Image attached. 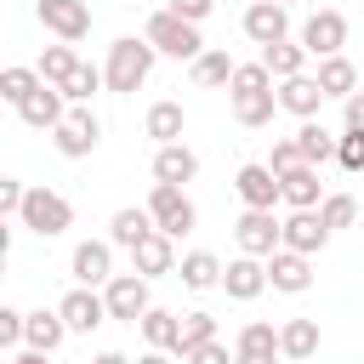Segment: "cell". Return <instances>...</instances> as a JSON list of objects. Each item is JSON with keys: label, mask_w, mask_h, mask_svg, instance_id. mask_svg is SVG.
Returning a JSON list of instances; mask_svg holds the SVG:
<instances>
[{"label": "cell", "mask_w": 364, "mask_h": 364, "mask_svg": "<svg viewBox=\"0 0 364 364\" xmlns=\"http://www.w3.org/2000/svg\"><path fill=\"white\" fill-rule=\"evenodd\" d=\"M154 228H159V222H154V210H148V205H125V210H114L108 239H114V245H125V250H136Z\"/></svg>", "instance_id": "24"}, {"label": "cell", "mask_w": 364, "mask_h": 364, "mask_svg": "<svg viewBox=\"0 0 364 364\" xmlns=\"http://www.w3.org/2000/svg\"><path fill=\"white\" fill-rule=\"evenodd\" d=\"M97 142H102V119H97L85 102H74V108H68V119L51 131V148H57L63 159H91V154H97Z\"/></svg>", "instance_id": "5"}, {"label": "cell", "mask_w": 364, "mask_h": 364, "mask_svg": "<svg viewBox=\"0 0 364 364\" xmlns=\"http://www.w3.org/2000/svg\"><path fill=\"white\" fill-rule=\"evenodd\" d=\"M40 85H46V80H40V68H23V63H11V68L0 74V97H6L11 108H23V102H28Z\"/></svg>", "instance_id": "34"}, {"label": "cell", "mask_w": 364, "mask_h": 364, "mask_svg": "<svg viewBox=\"0 0 364 364\" xmlns=\"http://www.w3.org/2000/svg\"><path fill=\"white\" fill-rule=\"evenodd\" d=\"M262 63H267L273 80L307 74V46H301V40H273V46H262Z\"/></svg>", "instance_id": "29"}, {"label": "cell", "mask_w": 364, "mask_h": 364, "mask_svg": "<svg viewBox=\"0 0 364 364\" xmlns=\"http://www.w3.org/2000/svg\"><path fill=\"white\" fill-rule=\"evenodd\" d=\"M17 222H23L28 233H40V239H57V233H68V228H74V205H68L57 188H28V199H23V210H17Z\"/></svg>", "instance_id": "4"}, {"label": "cell", "mask_w": 364, "mask_h": 364, "mask_svg": "<svg viewBox=\"0 0 364 364\" xmlns=\"http://www.w3.org/2000/svg\"><path fill=\"white\" fill-rule=\"evenodd\" d=\"M233 188H239L245 210H273V205L284 199V182H279V171H273L267 159H256V165H239Z\"/></svg>", "instance_id": "10"}, {"label": "cell", "mask_w": 364, "mask_h": 364, "mask_svg": "<svg viewBox=\"0 0 364 364\" xmlns=\"http://www.w3.org/2000/svg\"><path fill=\"white\" fill-rule=\"evenodd\" d=\"M199 176V154L188 148V142H165V148H154V182H176V188H188Z\"/></svg>", "instance_id": "20"}, {"label": "cell", "mask_w": 364, "mask_h": 364, "mask_svg": "<svg viewBox=\"0 0 364 364\" xmlns=\"http://www.w3.org/2000/svg\"><path fill=\"white\" fill-rule=\"evenodd\" d=\"M233 353H239V358H284V353H279V330H273L267 318H250V324L233 336Z\"/></svg>", "instance_id": "28"}, {"label": "cell", "mask_w": 364, "mask_h": 364, "mask_svg": "<svg viewBox=\"0 0 364 364\" xmlns=\"http://www.w3.org/2000/svg\"><path fill=\"white\" fill-rule=\"evenodd\" d=\"M182 364H239V353H228V341L216 336V341H205V347H193Z\"/></svg>", "instance_id": "42"}, {"label": "cell", "mask_w": 364, "mask_h": 364, "mask_svg": "<svg viewBox=\"0 0 364 364\" xmlns=\"http://www.w3.org/2000/svg\"><path fill=\"white\" fill-rule=\"evenodd\" d=\"M318 85H324V97H341V102H347V97L364 85V74L336 51V57H318Z\"/></svg>", "instance_id": "25"}, {"label": "cell", "mask_w": 364, "mask_h": 364, "mask_svg": "<svg viewBox=\"0 0 364 364\" xmlns=\"http://www.w3.org/2000/svg\"><path fill=\"white\" fill-rule=\"evenodd\" d=\"M279 353L284 358H313L318 353V318H284L279 324Z\"/></svg>", "instance_id": "31"}, {"label": "cell", "mask_w": 364, "mask_h": 364, "mask_svg": "<svg viewBox=\"0 0 364 364\" xmlns=\"http://www.w3.org/2000/svg\"><path fill=\"white\" fill-rule=\"evenodd\" d=\"M296 142H301V159H307V165H324V159H336V136H330L318 119H301Z\"/></svg>", "instance_id": "35"}, {"label": "cell", "mask_w": 364, "mask_h": 364, "mask_svg": "<svg viewBox=\"0 0 364 364\" xmlns=\"http://www.w3.org/2000/svg\"><path fill=\"white\" fill-rule=\"evenodd\" d=\"M154 40H136V34H125V40H114L108 46V63H102V80H108V91H136V85H148V74H154Z\"/></svg>", "instance_id": "2"}, {"label": "cell", "mask_w": 364, "mask_h": 364, "mask_svg": "<svg viewBox=\"0 0 364 364\" xmlns=\"http://www.w3.org/2000/svg\"><path fill=\"white\" fill-rule=\"evenodd\" d=\"M34 68H40V80H46V85H68V80H74V68H80V57H74V46L63 40V46H46Z\"/></svg>", "instance_id": "33"}, {"label": "cell", "mask_w": 364, "mask_h": 364, "mask_svg": "<svg viewBox=\"0 0 364 364\" xmlns=\"http://www.w3.org/2000/svg\"><path fill=\"white\" fill-rule=\"evenodd\" d=\"M23 199H28V188H23L17 176H0V216H17Z\"/></svg>", "instance_id": "43"}, {"label": "cell", "mask_w": 364, "mask_h": 364, "mask_svg": "<svg viewBox=\"0 0 364 364\" xmlns=\"http://www.w3.org/2000/svg\"><path fill=\"white\" fill-rule=\"evenodd\" d=\"M136 330H142V341H148V347H165V353H176V341H182V313L148 307V313L136 318Z\"/></svg>", "instance_id": "27"}, {"label": "cell", "mask_w": 364, "mask_h": 364, "mask_svg": "<svg viewBox=\"0 0 364 364\" xmlns=\"http://www.w3.org/2000/svg\"><path fill=\"white\" fill-rule=\"evenodd\" d=\"M347 131H364V85L347 97Z\"/></svg>", "instance_id": "45"}, {"label": "cell", "mask_w": 364, "mask_h": 364, "mask_svg": "<svg viewBox=\"0 0 364 364\" xmlns=\"http://www.w3.org/2000/svg\"><path fill=\"white\" fill-rule=\"evenodd\" d=\"M267 165H273L279 176H284V171H296V165H307V159H301V142H296V136H279V142H273V154H267Z\"/></svg>", "instance_id": "40"}, {"label": "cell", "mask_w": 364, "mask_h": 364, "mask_svg": "<svg viewBox=\"0 0 364 364\" xmlns=\"http://www.w3.org/2000/svg\"><path fill=\"white\" fill-rule=\"evenodd\" d=\"M233 239H239V250L245 256H273L279 245H284V222L273 216V210H245L239 222H233Z\"/></svg>", "instance_id": "7"}, {"label": "cell", "mask_w": 364, "mask_h": 364, "mask_svg": "<svg viewBox=\"0 0 364 364\" xmlns=\"http://www.w3.org/2000/svg\"><path fill=\"white\" fill-rule=\"evenodd\" d=\"M171 358H176V353H165V347H148V353H142L136 364H171Z\"/></svg>", "instance_id": "47"}, {"label": "cell", "mask_w": 364, "mask_h": 364, "mask_svg": "<svg viewBox=\"0 0 364 364\" xmlns=\"http://www.w3.org/2000/svg\"><path fill=\"white\" fill-rule=\"evenodd\" d=\"M301 46H307V57H336V51L347 46V17H341L336 6H318V11L301 23Z\"/></svg>", "instance_id": "12"}, {"label": "cell", "mask_w": 364, "mask_h": 364, "mask_svg": "<svg viewBox=\"0 0 364 364\" xmlns=\"http://www.w3.org/2000/svg\"><path fill=\"white\" fill-rule=\"evenodd\" d=\"M336 159H341V171H364V131H341L336 136Z\"/></svg>", "instance_id": "39"}, {"label": "cell", "mask_w": 364, "mask_h": 364, "mask_svg": "<svg viewBox=\"0 0 364 364\" xmlns=\"http://www.w3.org/2000/svg\"><path fill=\"white\" fill-rule=\"evenodd\" d=\"M142 125H148V136L165 148V142H182L188 114H182V102H171V97H165V102H154V108H148V119H142Z\"/></svg>", "instance_id": "32"}, {"label": "cell", "mask_w": 364, "mask_h": 364, "mask_svg": "<svg viewBox=\"0 0 364 364\" xmlns=\"http://www.w3.org/2000/svg\"><path fill=\"white\" fill-rule=\"evenodd\" d=\"M216 341V313H182V341H176V358H188L193 347Z\"/></svg>", "instance_id": "36"}, {"label": "cell", "mask_w": 364, "mask_h": 364, "mask_svg": "<svg viewBox=\"0 0 364 364\" xmlns=\"http://www.w3.org/2000/svg\"><path fill=\"white\" fill-rule=\"evenodd\" d=\"M176 279H182L188 290H222V262H216L210 250H188V256L176 262Z\"/></svg>", "instance_id": "26"}, {"label": "cell", "mask_w": 364, "mask_h": 364, "mask_svg": "<svg viewBox=\"0 0 364 364\" xmlns=\"http://www.w3.org/2000/svg\"><path fill=\"white\" fill-rule=\"evenodd\" d=\"M102 296H108V318H119V324H136L154 301H148V279L131 267V273H114L108 284H102Z\"/></svg>", "instance_id": "8"}, {"label": "cell", "mask_w": 364, "mask_h": 364, "mask_svg": "<svg viewBox=\"0 0 364 364\" xmlns=\"http://www.w3.org/2000/svg\"><path fill=\"white\" fill-rule=\"evenodd\" d=\"M245 40H256V46H273V40H290V11H284V0H256V6H245Z\"/></svg>", "instance_id": "13"}, {"label": "cell", "mask_w": 364, "mask_h": 364, "mask_svg": "<svg viewBox=\"0 0 364 364\" xmlns=\"http://www.w3.org/2000/svg\"><path fill=\"white\" fill-rule=\"evenodd\" d=\"M46 358H51V353H40V347H17L6 364H46Z\"/></svg>", "instance_id": "46"}, {"label": "cell", "mask_w": 364, "mask_h": 364, "mask_svg": "<svg viewBox=\"0 0 364 364\" xmlns=\"http://www.w3.org/2000/svg\"><path fill=\"white\" fill-rule=\"evenodd\" d=\"M23 324H28L23 307H0V347H23Z\"/></svg>", "instance_id": "41"}, {"label": "cell", "mask_w": 364, "mask_h": 364, "mask_svg": "<svg viewBox=\"0 0 364 364\" xmlns=\"http://www.w3.org/2000/svg\"><path fill=\"white\" fill-rule=\"evenodd\" d=\"M330 245V228L318 210H290L284 216V250H301V256H318Z\"/></svg>", "instance_id": "18"}, {"label": "cell", "mask_w": 364, "mask_h": 364, "mask_svg": "<svg viewBox=\"0 0 364 364\" xmlns=\"http://www.w3.org/2000/svg\"><path fill=\"white\" fill-rule=\"evenodd\" d=\"M233 68H239V63H233L228 51H216V46H205V51H199V57L188 63V80L210 91V85H228V80H233Z\"/></svg>", "instance_id": "30"}, {"label": "cell", "mask_w": 364, "mask_h": 364, "mask_svg": "<svg viewBox=\"0 0 364 364\" xmlns=\"http://www.w3.org/2000/svg\"><path fill=\"white\" fill-rule=\"evenodd\" d=\"M279 108L296 114V119H318V108H324L318 74H290V80H279Z\"/></svg>", "instance_id": "17"}, {"label": "cell", "mask_w": 364, "mask_h": 364, "mask_svg": "<svg viewBox=\"0 0 364 364\" xmlns=\"http://www.w3.org/2000/svg\"><path fill=\"white\" fill-rule=\"evenodd\" d=\"M239 364H279V358H239Z\"/></svg>", "instance_id": "49"}, {"label": "cell", "mask_w": 364, "mask_h": 364, "mask_svg": "<svg viewBox=\"0 0 364 364\" xmlns=\"http://www.w3.org/2000/svg\"><path fill=\"white\" fill-rule=\"evenodd\" d=\"M142 40H154V51H159V57H176V63H193V57L205 51L199 23H188V17H176V11H154L148 28H142Z\"/></svg>", "instance_id": "3"}, {"label": "cell", "mask_w": 364, "mask_h": 364, "mask_svg": "<svg viewBox=\"0 0 364 364\" xmlns=\"http://www.w3.org/2000/svg\"><path fill=\"white\" fill-rule=\"evenodd\" d=\"M63 336H74V330H68V318H63L57 307L28 313V324H23V347H40V353H57V347H63Z\"/></svg>", "instance_id": "23"}, {"label": "cell", "mask_w": 364, "mask_h": 364, "mask_svg": "<svg viewBox=\"0 0 364 364\" xmlns=\"http://www.w3.org/2000/svg\"><path fill=\"white\" fill-rule=\"evenodd\" d=\"M165 11H176V17H188V23H205V17L216 11V0H171Z\"/></svg>", "instance_id": "44"}, {"label": "cell", "mask_w": 364, "mask_h": 364, "mask_svg": "<svg viewBox=\"0 0 364 364\" xmlns=\"http://www.w3.org/2000/svg\"><path fill=\"white\" fill-rule=\"evenodd\" d=\"M284 6H290V0H284Z\"/></svg>", "instance_id": "50"}, {"label": "cell", "mask_w": 364, "mask_h": 364, "mask_svg": "<svg viewBox=\"0 0 364 364\" xmlns=\"http://www.w3.org/2000/svg\"><path fill=\"white\" fill-rule=\"evenodd\" d=\"M17 114H23V125H34V131H57V125L68 119V97H63V85H40Z\"/></svg>", "instance_id": "19"}, {"label": "cell", "mask_w": 364, "mask_h": 364, "mask_svg": "<svg viewBox=\"0 0 364 364\" xmlns=\"http://www.w3.org/2000/svg\"><path fill=\"white\" fill-rule=\"evenodd\" d=\"M34 17H40L57 40H68V46H80V40L91 34V6H85V0H34Z\"/></svg>", "instance_id": "9"}, {"label": "cell", "mask_w": 364, "mask_h": 364, "mask_svg": "<svg viewBox=\"0 0 364 364\" xmlns=\"http://www.w3.org/2000/svg\"><path fill=\"white\" fill-rule=\"evenodd\" d=\"M228 102H233V119H239V125H250V131L267 125L273 108H279V91H273L267 63H239L233 80H228Z\"/></svg>", "instance_id": "1"}, {"label": "cell", "mask_w": 364, "mask_h": 364, "mask_svg": "<svg viewBox=\"0 0 364 364\" xmlns=\"http://www.w3.org/2000/svg\"><path fill=\"white\" fill-rule=\"evenodd\" d=\"M267 284L273 290H284V296H301L307 284H313V256H301V250H273L267 256Z\"/></svg>", "instance_id": "15"}, {"label": "cell", "mask_w": 364, "mask_h": 364, "mask_svg": "<svg viewBox=\"0 0 364 364\" xmlns=\"http://www.w3.org/2000/svg\"><path fill=\"white\" fill-rule=\"evenodd\" d=\"M131 267H136L142 279H159V273H176V239L154 228V233H148V239H142V245L131 250Z\"/></svg>", "instance_id": "21"}, {"label": "cell", "mask_w": 364, "mask_h": 364, "mask_svg": "<svg viewBox=\"0 0 364 364\" xmlns=\"http://www.w3.org/2000/svg\"><path fill=\"white\" fill-rule=\"evenodd\" d=\"M91 364H131V358H125V353H97Z\"/></svg>", "instance_id": "48"}, {"label": "cell", "mask_w": 364, "mask_h": 364, "mask_svg": "<svg viewBox=\"0 0 364 364\" xmlns=\"http://www.w3.org/2000/svg\"><path fill=\"white\" fill-rule=\"evenodd\" d=\"M222 290H228L233 301H256V296L267 290V262H262V256H245V250H239V256H233V262L222 267Z\"/></svg>", "instance_id": "16"}, {"label": "cell", "mask_w": 364, "mask_h": 364, "mask_svg": "<svg viewBox=\"0 0 364 364\" xmlns=\"http://www.w3.org/2000/svg\"><path fill=\"white\" fill-rule=\"evenodd\" d=\"M148 210H154V222H159V233H171V239H182V233H193V222H199V210H193V199L176 188V182H154V193H148Z\"/></svg>", "instance_id": "6"}, {"label": "cell", "mask_w": 364, "mask_h": 364, "mask_svg": "<svg viewBox=\"0 0 364 364\" xmlns=\"http://www.w3.org/2000/svg\"><path fill=\"white\" fill-rule=\"evenodd\" d=\"M68 273H74V284H108V279H114V239H85V245H74Z\"/></svg>", "instance_id": "14"}, {"label": "cell", "mask_w": 364, "mask_h": 364, "mask_svg": "<svg viewBox=\"0 0 364 364\" xmlns=\"http://www.w3.org/2000/svg\"><path fill=\"white\" fill-rule=\"evenodd\" d=\"M318 216H324L330 233H336V228H353V222H358V199H353V193H324Z\"/></svg>", "instance_id": "37"}, {"label": "cell", "mask_w": 364, "mask_h": 364, "mask_svg": "<svg viewBox=\"0 0 364 364\" xmlns=\"http://www.w3.org/2000/svg\"><path fill=\"white\" fill-rule=\"evenodd\" d=\"M279 182H284V205H290V210H318V205H324L318 165H296V171H284Z\"/></svg>", "instance_id": "22"}, {"label": "cell", "mask_w": 364, "mask_h": 364, "mask_svg": "<svg viewBox=\"0 0 364 364\" xmlns=\"http://www.w3.org/2000/svg\"><path fill=\"white\" fill-rule=\"evenodd\" d=\"M97 85H108V80H102V68L80 63V68H74V80L63 85V97H68V102H91V91H97Z\"/></svg>", "instance_id": "38"}, {"label": "cell", "mask_w": 364, "mask_h": 364, "mask_svg": "<svg viewBox=\"0 0 364 364\" xmlns=\"http://www.w3.org/2000/svg\"><path fill=\"white\" fill-rule=\"evenodd\" d=\"M57 313L68 318V330H74V336H91L97 324H108V296H102L97 284H74V290L57 301Z\"/></svg>", "instance_id": "11"}]
</instances>
